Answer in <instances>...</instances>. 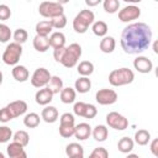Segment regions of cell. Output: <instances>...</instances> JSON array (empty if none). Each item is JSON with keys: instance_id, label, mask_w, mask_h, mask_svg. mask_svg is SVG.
Wrapping results in <instances>:
<instances>
[{"instance_id": "obj_1", "label": "cell", "mask_w": 158, "mask_h": 158, "mask_svg": "<svg viewBox=\"0 0 158 158\" xmlns=\"http://www.w3.org/2000/svg\"><path fill=\"white\" fill-rule=\"evenodd\" d=\"M152 42V30L144 22L127 25L121 33V47L127 54H139L144 52Z\"/></svg>"}, {"instance_id": "obj_2", "label": "cell", "mask_w": 158, "mask_h": 158, "mask_svg": "<svg viewBox=\"0 0 158 158\" xmlns=\"http://www.w3.org/2000/svg\"><path fill=\"white\" fill-rule=\"evenodd\" d=\"M133 79H135V73L126 67L114 69L109 74V83L112 86H122V85L131 84Z\"/></svg>"}, {"instance_id": "obj_3", "label": "cell", "mask_w": 158, "mask_h": 158, "mask_svg": "<svg viewBox=\"0 0 158 158\" xmlns=\"http://www.w3.org/2000/svg\"><path fill=\"white\" fill-rule=\"evenodd\" d=\"M95 15L91 10H81L73 20V30L77 33H85L90 25L94 23Z\"/></svg>"}, {"instance_id": "obj_4", "label": "cell", "mask_w": 158, "mask_h": 158, "mask_svg": "<svg viewBox=\"0 0 158 158\" xmlns=\"http://www.w3.org/2000/svg\"><path fill=\"white\" fill-rule=\"evenodd\" d=\"M22 56V46L16 43V42H11L6 46L4 53H2V62L7 65H17L20 58Z\"/></svg>"}, {"instance_id": "obj_5", "label": "cell", "mask_w": 158, "mask_h": 158, "mask_svg": "<svg viewBox=\"0 0 158 158\" xmlns=\"http://www.w3.org/2000/svg\"><path fill=\"white\" fill-rule=\"evenodd\" d=\"M38 12L41 16L46 17V19H53L57 17L59 15L64 14V9L63 5L60 2H56V1H42L38 6Z\"/></svg>"}, {"instance_id": "obj_6", "label": "cell", "mask_w": 158, "mask_h": 158, "mask_svg": "<svg viewBox=\"0 0 158 158\" xmlns=\"http://www.w3.org/2000/svg\"><path fill=\"white\" fill-rule=\"evenodd\" d=\"M81 57V47L78 43H72L68 47H65L64 57L60 62L65 68H73L77 65L79 58Z\"/></svg>"}, {"instance_id": "obj_7", "label": "cell", "mask_w": 158, "mask_h": 158, "mask_svg": "<svg viewBox=\"0 0 158 158\" xmlns=\"http://www.w3.org/2000/svg\"><path fill=\"white\" fill-rule=\"evenodd\" d=\"M106 123L109 127L117 131H123L128 127V120L116 111H111L106 115Z\"/></svg>"}, {"instance_id": "obj_8", "label": "cell", "mask_w": 158, "mask_h": 158, "mask_svg": "<svg viewBox=\"0 0 158 158\" xmlns=\"http://www.w3.org/2000/svg\"><path fill=\"white\" fill-rule=\"evenodd\" d=\"M51 77L52 75H51V73H49L48 69H46L43 67L37 68L33 72L32 77H31V84H32V86L38 88V89L46 88L47 84H48V81H49V79H51Z\"/></svg>"}, {"instance_id": "obj_9", "label": "cell", "mask_w": 158, "mask_h": 158, "mask_svg": "<svg viewBox=\"0 0 158 158\" xmlns=\"http://www.w3.org/2000/svg\"><path fill=\"white\" fill-rule=\"evenodd\" d=\"M141 16V9L136 5H126L118 11V20L121 22H131Z\"/></svg>"}, {"instance_id": "obj_10", "label": "cell", "mask_w": 158, "mask_h": 158, "mask_svg": "<svg viewBox=\"0 0 158 158\" xmlns=\"http://www.w3.org/2000/svg\"><path fill=\"white\" fill-rule=\"evenodd\" d=\"M118 95L112 89H100L95 94V100L100 105H112L117 101Z\"/></svg>"}, {"instance_id": "obj_11", "label": "cell", "mask_w": 158, "mask_h": 158, "mask_svg": "<svg viewBox=\"0 0 158 158\" xmlns=\"http://www.w3.org/2000/svg\"><path fill=\"white\" fill-rule=\"evenodd\" d=\"M133 67L138 73L142 74H147L153 69V63L151 59H148L147 57L143 56H138L137 58H135L133 60Z\"/></svg>"}, {"instance_id": "obj_12", "label": "cell", "mask_w": 158, "mask_h": 158, "mask_svg": "<svg viewBox=\"0 0 158 158\" xmlns=\"http://www.w3.org/2000/svg\"><path fill=\"white\" fill-rule=\"evenodd\" d=\"M6 107H7L9 112L11 114L12 118L19 117V116L23 115V114L27 111V104H26V101H23V100H15V101L7 104Z\"/></svg>"}, {"instance_id": "obj_13", "label": "cell", "mask_w": 158, "mask_h": 158, "mask_svg": "<svg viewBox=\"0 0 158 158\" xmlns=\"http://www.w3.org/2000/svg\"><path fill=\"white\" fill-rule=\"evenodd\" d=\"M35 100L38 105H42V106H47L52 100H53V93L46 86V88H41L36 95H35Z\"/></svg>"}, {"instance_id": "obj_14", "label": "cell", "mask_w": 158, "mask_h": 158, "mask_svg": "<svg viewBox=\"0 0 158 158\" xmlns=\"http://www.w3.org/2000/svg\"><path fill=\"white\" fill-rule=\"evenodd\" d=\"M91 135V127L86 122H80L74 127V136L79 141H85Z\"/></svg>"}, {"instance_id": "obj_15", "label": "cell", "mask_w": 158, "mask_h": 158, "mask_svg": "<svg viewBox=\"0 0 158 158\" xmlns=\"http://www.w3.org/2000/svg\"><path fill=\"white\" fill-rule=\"evenodd\" d=\"M6 151H7V154L10 158H27V153H26L25 148L14 141L7 146Z\"/></svg>"}, {"instance_id": "obj_16", "label": "cell", "mask_w": 158, "mask_h": 158, "mask_svg": "<svg viewBox=\"0 0 158 158\" xmlns=\"http://www.w3.org/2000/svg\"><path fill=\"white\" fill-rule=\"evenodd\" d=\"M41 118L47 123H53L58 120V110L54 106H46L41 112Z\"/></svg>"}, {"instance_id": "obj_17", "label": "cell", "mask_w": 158, "mask_h": 158, "mask_svg": "<svg viewBox=\"0 0 158 158\" xmlns=\"http://www.w3.org/2000/svg\"><path fill=\"white\" fill-rule=\"evenodd\" d=\"M11 74H12L14 79H15L16 81H20V83L26 81V80L28 79V77H30L28 69H27L25 65H20V64H17V65H15V67L12 68Z\"/></svg>"}, {"instance_id": "obj_18", "label": "cell", "mask_w": 158, "mask_h": 158, "mask_svg": "<svg viewBox=\"0 0 158 158\" xmlns=\"http://www.w3.org/2000/svg\"><path fill=\"white\" fill-rule=\"evenodd\" d=\"M49 38V47H52L53 49L56 48H60V47H65V36L63 32H52Z\"/></svg>"}, {"instance_id": "obj_19", "label": "cell", "mask_w": 158, "mask_h": 158, "mask_svg": "<svg viewBox=\"0 0 158 158\" xmlns=\"http://www.w3.org/2000/svg\"><path fill=\"white\" fill-rule=\"evenodd\" d=\"M116 47V41L112 36H105L102 37V40L100 41L99 48L102 53H112L115 51Z\"/></svg>"}, {"instance_id": "obj_20", "label": "cell", "mask_w": 158, "mask_h": 158, "mask_svg": "<svg viewBox=\"0 0 158 158\" xmlns=\"http://www.w3.org/2000/svg\"><path fill=\"white\" fill-rule=\"evenodd\" d=\"M32 43H33V48H35L37 52H41V53L46 52V51L49 48V38H48V37H44V36H38V35H36V36L33 37Z\"/></svg>"}, {"instance_id": "obj_21", "label": "cell", "mask_w": 158, "mask_h": 158, "mask_svg": "<svg viewBox=\"0 0 158 158\" xmlns=\"http://www.w3.org/2000/svg\"><path fill=\"white\" fill-rule=\"evenodd\" d=\"M90 89H91V81L88 77H80L74 83V90L80 94H85Z\"/></svg>"}, {"instance_id": "obj_22", "label": "cell", "mask_w": 158, "mask_h": 158, "mask_svg": "<svg viewBox=\"0 0 158 158\" xmlns=\"http://www.w3.org/2000/svg\"><path fill=\"white\" fill-rule=\"evenodd\" d=\"M91 135H93L95 141L104 142V141H106V138L109 136V130H107V127L105 125H96L91 130Z\"/></svg>"}, {"instance_id": "obj_23", "label": "cell", "mask_w": 158, "mask_h": 158, "mask_svg": "<svg viewBox=\"0 0 158 158\" xmlns=\"http://www.w3.org/2000/svg\"><path fill=\"white\" fill-rule=\"evenodd\" d=\"M36 35L38 36H44V37H48L49 33H52V25L49 22V20H43V21H40L36 23Z\"/></svg>"}, {"instance_id": "obj_24", "label": "cell", "mask_w": 158, "mask_h": 158, "mask_svg": "<svg viewBox=\"0 0 158 158\" xmlns=\"http://www.w3.org/2000/svg\"><path fill=\"white\" fill-rule=\"evenodd\" d=\"M65 154L68 156V158L78 157V156H84V148H83L81 144H79L77 142H72V143L67 144V147H65Z\"/></svg>"}, {"instance_id": "obj_25", "label": "cell", "mask_w": 158, "mask_h": 158, "mask_svg": "<svg viewBox=\"0 0 158 158\" xmlns=\"http://www.w3.org/2000/svg\"><path fill=\"white\" fill-rule=\"evenodd\" d=\"M47 88L53 93V95L54 94H59L62 91V89H63V80H62V78H59L58 75H52L49 81H48V84H47Z\"/></svg>"}, {"instance_id": "obj_26", "label": "cell", "mask_w": 158, "mask_h": 158, "mask_svg": "<svg viewBox=\"0 0 158 158\" xmlns=\"http://www.w3.org/2000/svg\"><path fill=\"white\" fill-rule=\"evenodd\" d=\"M133 146H135V142L130 137H122L117 142V148H118V151L121 153H127L128 154L133 149Z\"/></svg>"}, {"instance_id": "obj_27", "label": "cell", "mask_w": 158, "mask_h": 158, "mask_svg": "<svg viewBox=\"0 0 158 158\" xmlns=\"http://www.w3.org/2000/svg\"><path fill=\"white\" fill-rule=\"evenodd\" d=\"M59 94H60V101L63 104H72L75 100L77 91L73 88H69L68 86V88H63Z\"/></svg>"}, {"instance_id": "obj_28", "label": "cell", "mask_w": 158, "mask_h": 158, "mask_svg": "<svg viewBox=\"0 0 158 158\" xmlns=\"http://www.w3.org/2000/svg\"><path fill=\"white\" fill-rule=\"evenodd\" d=\"M77 70L81 77H89L94 73V64L89 60H83L78 64Z\"/></svg>"}, {"instance_id": "obj_29", "label": "cell", "mask_w": 158, "mask_h": 158, "mask_svg": "<svg viewBox=\"0 0 158 158\" xmlns=\"http://www.w3.org/2000/svg\"><path fill=\"white\" fill-rule=\"evenodd\" d=\"M149 139H151V133L147 130L141 128L135 133V141L133 142H136L138 146H146V144H148Z\"/></svg>"}, {"instance_id": "obj_30", "label": "cell", "mask_w": 158, "mask_h": 158, "mask_svg": "<svg viewBox=\"0 0 158 158\" xmlns=\"http://www.w3.org/2000/svg\"><path fill=\"white\" fill-rule=\"evenodd\" d=\"M91 30H93V32H94L95 36H98V37H105L106 33H107L109 27H107L106 22L99 20V21H94V23L91 26Z\"/></svg>"}, {"instance_id": "obj_31", "label": "cell", "mask_w": 158, "mask_h": 158, "mask_svg": "<svg viewBox=\"0 0 158 158\" xmlns=\"http://www.w3.org/2000/svg\"><path fill=\"white\" fill-rule=\"evenodd\" d=\"M40 121H41L40 115H37L36 112H30V114L25 115V117H23V125L28 128L37 127L40 125Z\"/></svg>"}, {"instance_id": "obj_32", "label": "cell", "mask_w": 158, "mask_h": 158, "mask_svg": "<svg viewBox=\"0 0 158 158\" xmlns=\"http://www.w3.org/2000/svg\"><path fill=\"white\" fill-rule=\"evenodd\" d=\"M12 139H14V142L21 144L22 147H26L28 144V142H30V136H28V133L26 131L20 130V131H16L12 135Z\"/></svg>"}, {"instance_id": "obj_33", "label": "cell", "mask_w": 158, "mask_h": 158, "mask_svg": "<svg viewBox=\"0 0 158 158\" xmlns=\"http://www.w3.org/2000/svg\"><path fill=\"white\" fill-rule=\"evenodd\" d=\"M102 6L107 14H115L120 9V1L118 0H105L102 2Z\"/></svg>"}, {"instance_id": "obj_34", "label": "cell", "mask_w": 158, "mask_h": 158, "mask_svg": "<svg viewBox=\"0 0 158 158\" xmlns=\"http://www.w3.org/2000/svg\"><path fill=\"white\" fill-rule=\"evenodd\" d=\"M12 37H14V42L19 43V44H22L27 41L28 38V33L25 28H17L14 33H12Z\"/></svg>"}, {"instance_id": "obj_35", "label": "cell", "mask_w": 158, "mask_h": 158, "mask_svg": "<svg viewBox=\"0 0 158 158\" xmlns=\"http://www.w3.org/2000/svg\"><path fill=\"white\" fill-rule=\"evenodd\" d=\"M51 25L53 28H57V30H60V28H64L65 25H67V16L63 14V15H59L57 17H53L49 20Z\"/></svg>"}, {"instance_id": "obj_36", "label": "cell", "mask_w": 158, "mask_h": 158, "mask_svg": "<svg viewBox=\"0 0 158 158\" xmlns=\"http://www.w3.org/2000/svg\"><path fill=\"white\" fill-rule=\"evenodd\" d=\"M11 37H12V32H11L10 27L5 23H0V42L5 43V42L10 41Z\"/></svg>"}, {"instance_id": "obj_37", "label": "cell", "mask_w": 158, "mask_h": 158, "mask_svg": "<svg viewBox=\"0 0 158 158\" xmlns=\"http://www.w3.org/2000/svg\"><path fill=\"white\" fill-rule=\"evenodd\" d=\"M74 127L75 125H59V135L63 138H69L74 136Z\"/></svg>"}, {"instance_id": "obj_38", "label": "cell", "mask_w": 158, "mask_h": 158, "mask_svg": "<svg viewBox=\"0 0 158 158\" xmlns=\"http://www.w3.org/2000/svg\"><path fill=\"white\" fill-rule=\"evenodd\" d=\"M12 131L7 126H0V143H6L12 138Z\"/></svg>"}, {"instance_id": "obj_39", "label": "cell", "mask_w": 158, "mask_h": 158, "mask_svg": "<svg viewBox=\"0 0 158 158\" xmlns=\"http://www.w3.org/2000/svg\"><path fill=\"white\" fill-rule=\"evenodd\" d=\"M88 158H109V152L104 147H96L93 149Z\"/></svg>"}, {"instance_id": "obj_40", "label": "cell", "mask_w": 158, "mask_h": 158, "mask_svg": "<svg viewBox=\"0 0 158 158\" xmlns=\"http://www.w3.org/2000/svg\"><path fill=\"white\" fill-rule=\"evenodd\" d=\"M96 114H98V109L95 107V105H93V104H86L83 117H85V118H94V117L96 116Z\"/></svg>"}, {"instance_id": "obj_41", "label": "cell", "mask_w": 158, "mask_h": 158, "mask_svg": "<svg viewBox=\"0 0 158 158\" xmlns=\"http://www.w3.org/2000/svg\"><path fill=\"white\" fill-rule=\"evenodd\" d=\"M59 122H60L59 125H75V118H74V116H73L72 114L64 112V114L60 116Z\"/></svg>"}, {"instance_id": "obj_42", "label": "cell", "mask_w": 158, "mask_h": 158, "mask_svg": "<svg viewBox=\"0 0 158 158\" xmlns=\"http://www.w3.org/2000/svg\"><path fill=\"white\" fill-rule=\"evenodd\" d=\"M11 17V10L7 5L5 4H0V20L1 21H6Z\"/></svg>"}, {"instance_id": "obj_43", "label": "cell", "mask_w": 158, "mask_h": 158, "mask_svg": "<svg viewBox=\"0 0 158 158\" xmlns=\"http://www.w3.org/2000/svg\"><path fill=\"white\" fill-rule=\"evenodd\" d=\"M85 106H86V102H83V101H78V102H75L74 106H73V111H74V114H75L77 116L83 117L84 111H85Z\"/></svg>"}, {"instance_id": "obj_44", "label": "cell", "mask_w": 158, "mask_h": 158, "mask_svg": "<svg viewBox=\"0 0 158 158\" xmlns=\"http://www.w3.org/2000/svg\"><path fill=\"white\" fill-rule=\"evenodd\" d=\"M11 120H12V116H11V114L9 112L7 107L5 106V107L0 109V122L6 123V122H9V121H11Z\"/></svg>"}, {"instance_id": "obj_45", "label": "cell", "mask_w": 158, "mask_h": 158, "mask_svg": "<svg viewBox=\"0 0 158 158\" xmlns=\"http://www.w3.org/2000/svg\"><path fill=\"white\" fill-rule=\"evenodd\" d=\"M64 53H65V47H60V48L53 49V58L56 59V62L60 63L63 57H64Z\"/></svg>"}, {"instance_id": "obj_46", "label": "cell", "mask_w": 158, "mask_h": 158, "mask_svg": "<svg viewBox=\"0 0 158 158\" xmlns=\"http://www.w3.org/2000/svg\"><path fill=\"white\" fill-rule=\"evenodd\" d=\"M157 146H158V139L154 138L151 143V152L153 153V156H158V152H157Z\"/></svg>"}, {"instance_id": "obj_47", "label": "cell", "mask_w": 158, "mask_h": 158, "mask_svg": "<svg viewBox=\"0 0 158 158\" xmlns=\"http://www.w3.org/2000/svg\"><path fill=\"white\" fill-rule=\"evenodd\" d=\"M85 4L88 6H96L100 4V0H85Z\"/></svg>"}, {"instance_id": "obj_48", "label": "cell", "mask_w": 158, "mask_h": 158, "mask_svg": "<svg viewBox=\"0 0 158 158\" xmlns=\"http://www.w3.org/2000/svg\"><path fill=\"white\" fill-rule=\"evenodd\" d=\"M126 158H139V156L138 154H135V153H128Z\"/></svg>"}, {"instance_id": "obj_49", "label": "cell", "mask_w": 158, "mask_h": 158, "mask_svg": "<svg viewBox=\"0 0 158 158\" xmlns=\"http://www.w3.org/2000/svg\"><path fill=\"white\" fill-rule=\"evenodd\" d=\"M157 44H158V42H157V41H154V43H153V51H154V53H158V49H157Z\"/></svg>"}, {"instance_id": "obj_50", "label": "cell", "mask_w": 158, "mask_h": 158, "mask_svg": "<svg viewBox=\"0 0 158 158\" xmlns=\"http://www.w3.org/2000/svg\"><path fill=\"white\" fill-rule=\"evenodd\" d=\"M2 79H4V75H2V73H1V70H0V85L2 84Z\"/></svg>"}, {"instance_id": "obj_51", "label": "cell", "mask_w": 158, "mask_h": 158, "mask_svg": "<svg viewBox=\"0 0 158 158\" xmlns=\"http://www.w3.org/2000/svg\"><path fill=\"white\" fill-rule=\"evenodd\" d=\"M0 158H5V154L2 152H0Z\"/></svg>"}, {"instance_id": "obj_52", "label": "cell", "mask_w": 158, "mask_h": 158, "mask_svg": "<svg viewBox=\"0 0 158 158\" xmlns=\"http://www.w3.org/2000/svg\"><path fill=\"white\" fill-rule=\"evenodd\" d=\"M72 158H84V156H78V157H72Z\"/></svg>"}]
</instances>
